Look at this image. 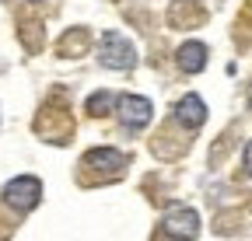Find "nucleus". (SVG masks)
Here are the masks:
<instances>
[{
    "label": "nucleus",
    "instance_id": "obj_1",
    "mask_svg": "<svg viewBox=\"0 0 252 241\" xmlns=\"http://www.w3.org/2000/svg\"><path fill=\"white\" fill-rule=\"evenodd\" d=\"M102 63L112 67V70H130L137 63V49L133 42L119 35V32H105L102 35Z\"/></svg>",
    "mask_w": 252,
    "mask_h": 241
},
{
    "label": "nucleus",
    "instance_id": "obj_2",
    "mask_svg": "<svg viewBox=\"0 0 252 241\" xmlns=\"http://www.w3.org/2000/svg\"><path fill=\"white\" fill-rule=\"evenodd\" d=\"M42 199V182L39 178H32V175H21V178H11V182L4 186V203L14 206V210H32Z\"/></svg>",
    "mask_w": 252,
    "mask_h": 241
},
{
    "label": "nucleus",
    "instance_id": "obj_3",
    "mask_svg": "<svg viewBox=\"0 0 252 241\" xmlns=\"http://www.w3.org/2000/svg\"><path fill=\"white\" fill-rule=\"evenodd\" d=\"M116 115L126 130H144L151 123V102L140 95H119L116 98Z\"/></svg>",
    "mask_w": 252,
    "mask_h": 241
},
{
    "label": "nucleus",
    "instance_id": "obj_4",
    "mask_svg": "<svg viewBox=\"0 0 252 241\" xmlns=\"http://www.w3.org/2000/svg\"><path fill=\"white\" fill-rule=\"evenodd\" d=\"M161 227H165V234H172L179 241H193L200 234V214H196V210H189V206H175V210L165 214Z\"/></svg>",
    "mask_w": 252,
    "mask_h": 241
},
{
    "label": "nucleus",
    "instance_id": "obj_5",
    "mask_svg": "<svg viewBox=\"0 0 252 241\" xmlns=\"http://www.w3.org/2000/svg\"><path fill=\"white\" fill-rule=\"evenodd\" d=\"M81 164L84 168H98L105 175H119L126 168V154H119V150H112V147H102V150H88Z\"/></svg>",
    "mask_w": 252,
    "mask_h": 241
},
{
    "label": "nucleus",
    "instance_id": "obj_6",
    "mask_svg": "<svg viewBox=\"0 0 252 241\" xmlns=\"http://www.w3.org/2000/svg\"><path fill=\"white\" fill-rule=\"evenodd\" d=\"M175 119H179L186 130H200V126H203V119H207V105H203V98H200V95H186V98H179V105H175Z\"/></svg>",
    "mask_w": 252,
    "mask_h": 241
},
{
    "label": "nucleus",
    "instance_id": "obj_7",
    "mask_svg": "<svg viewBox=\"0 0 252 241\" xmlns=\"http://www.w3.org/2000/svg\"><path fill=\"white\" fill-rule=\"evenodd\" d=\"M179 67L186 70V74H200L203 67H207V46L203 42H186V46H179Z\"/></svg>",
    "mask_w": 252,
    "mask_h": 241
},
{
    "label": "nucleus",
    "instance_id": "obj_8",
    "mask_svg": "<svg viewBox=\"0 0 252 241\" xmlns=\"http://www.w3.org/2000/svg\"><path fill=\"white\" fill-rule=\"evenodd\" d=\"M109 105H116V95H109V91H98L88 98V112H94V115H102V108H109Z\"/></svg>",
    "mask_w": 252,
    "mask_h": 241
},
{
    "label": "nucleus",
    "instance_id": "obj_9",
    "mask_svg": "<svg viewBox=\"0 0 252 241\" xmlns=\"http://www.w3.org/2000/svg\"><path fill=\"white\" fill-rule=\"evenodd\" d=\"M242 161H245V168H249V175H252V140L245 143V154H242Z\"/></svg>",
    "mask_w": 252,
    "mask_h": 241
},
{
    "label": "nucleus",
    "instance_id": "obj_10",
    "mask_svg": "<svg viewBox=\"0 0 252 241\" xmlns=\"http://www.w3.org/2000/svg\"><path fill=\"white\" fill-rule=\"evenodd\" d=\"M249 102H252V91H249Z\"/></svg>",
    "mask_w": 252,
    "mask_h": 241
}]
</instances>
